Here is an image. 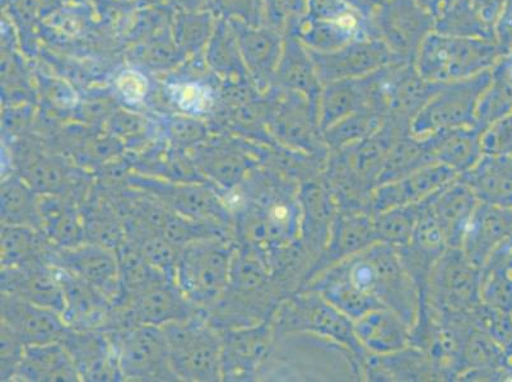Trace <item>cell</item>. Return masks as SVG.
<instances>
[{
	"label": "cell",
	"instance_id": "1",
	"mask_svg": "<svg viewBox=\"0 0 512 382\" xmlns=\"http://www.w3.org/2000/svg\"><path fill=\"white\" fill-rule=\"evenodd\" d=\"M339 264L358 290L394 311L413 330L421 312V291L394 246L376 242Z\"/></svg>",
	"mask_w": 512,
	"mask_h": 382
},
{
	"label": "cell",
	"instance_id": "2",
	"mask_svg": "<svg viewBox=\"0 0 512 382\" xmlns=\"http://www.w3.org/2000/svg\"><path fill=\"white\" fill-rule=\"evenodd\" d=\"M236 246L235 240L212 237L194 241L179 251L175 282L203 314L226 291Z\"/></svg>",
	"mask_w": 512,
	"mask_h": 382
},
{
	"label": "cell",
	"instance_id": "3",
	"mask_svg": "<svg viewBox=\"0 0 512 382\" xmlns=\"http://www.w3.org/2000/svg\"><path fill=\"white\" fill-rule=\"evenodd\" d=\"M172 371L179 381H222V334L197 315L162 326Z\"/></svg>",
	"mask_w": 512,
	"mask_h": 382
},
{
	"label": "cell",
	"instance_id": "4",
	"mask_svg": "<svg viewBox=\"0 0 512 382\" xmlns=\"http://www.w3.org/2000/svg\"><path fill=\"white\" fill-rule=\"evenodd\" d=\"M274 333H311L333 340L363 363L366 351L358 342L353 320L329 304L319 292L300 288L286 298L273 318ZM363 371V370H362Z\"/></svg>",
	"mask_w": 512,
	"mask_h": 382
},
{
	"label": "cell",
	"instance_id": "5",
	"mask_svg": "<svg viewBox=\"0 0 512 382\" xmlns=\"http://www.w3.org/2000/svg\"><path fill=\"white\" fill-rule=\"evenodd\" d=\"M127 185L144 191L189 220L234 231V213L228 206L226 195L212 184L180 183L132 171L127 177Z\"/></svg>",
	"mask_w": 512,
	"mask_h": 382
},
{
	"label": "cell",
	"instance_id": "6",
	"mask_svg": "<svg viewBox=\"0 0 512 382\" xmlns=\"http://www.w3.org/2000/svg\"><path fill=\"white\" fill-rule=\"evenodd\" d=\"M481 268L462 249L448 248L428 276L422 304L434 314H469L481 305Z\"/></svg>",
	"mask_w": 512,
	"mask_h": 382
},
{
	"label": "cell",
	"instance_id": "7",
	"mask_svg": "<svg viewBox=\"0 0 512 382\" xmlns=\"http://www.w3.org/2000/svg\"><path fill=\"white\" fill-rule=\"evenodd\" d=\"M109 334L125 381H179L162 326L137 325Z\"/></svg>",
	"mask_w": 512,
	"mask_h": 382
},
{
	"label": "cell",
	"instance_id": "8",
	"mask_svg": "<svg viewBox=\"0 0 512 382\" xmlns=\"http://www.w3.org/2000/svg\"><path fill=\"white\" fill-rule=\"evenodd\" d=\"M273 318L221 332L222 381H251L259 377L276 338Z\"/></svg>",
	"mask_w": 512,
	"mask_h": 382
},
{
	"label": "cell",
	"instance_id": "9",
	"mask_svg": "<svg viewBox=\"0 0 512 382\" xmlns=\"http://www.w3.org/2000/svg\"><path fill=\"white\" fill-rule=\"evenodd\" d=\"M114 305L127 311L134 325L164 326L204 315L171 278H162L133 295L121 296Z\"/></svg>",
	"mask_w": 512,
	"mask_h": 382
},
{
	"label": "cell",
	"instance_id": "10",
	"mask_svg": "<svg viewBox=\"0 0 512 382\" xmlns=\"http://www.w3.org/2000/svg\"><path fill=\"white\" fill-rule=\"evenodd\" d=\"M64 297L63 319L73 330L109 333L114 325V304L104 292L76 274L55 267Z\"/></svg>",
	"mask_w": 512,
	"mask_h": 382
},
{
	"label": "cell",
	"instance_id": "11",
	"mask_svg": "<svg viewBox=\"0 0 512 382\" xmlns=\"http://www.w3.org/2000/svg\"><path fill=\"white\" fill-rule=\"evenodd\" d=\"M376 242L379 239L375 231L374 213L367 209L339 208L330 228L327 245L311 268L306 282L323 270L370 248Z\"/></svg>",
	"mask_w": 512,
	"mask_h": 382
},
{
	"label": "cell",
	"instance_id": "12",
	"mask_svg": "<svg viewBox=\"0 0 512 382\" xmlns=\"http://www.w3.org/2000/svg\"><path fill=\"white\" fill-rule=\"evenodd\" d=\"M49 263L68 270L99 288L111 301L121 297L118 255L105 246L83 242L74 248H54Z\"/></svg>",
	"mask_w": 512,
	"mask_h": 382
},
{
	"label": "cell",
	"instance_id": "13",
	"mask_svg": "<svg viewBox=\"0 0 512 382\" xmlns=\"http://www.w3.org/2000/svg\"><path fill=\"white\" fill-rule=\"evenodd\" d=\"M189 152L204 179L225 195L239 188L251 172L265 163L263 153L232 144H200Z\"/></svg>",
	"mask_w": 512,
	"mask_h": 382
},
{
	"label": "cell",
	"instance_id": "14",
	"mask_svg": "<svg viewBox=\"0 0 512 382\" xmlns=\"http://www.w3.org/2000/svg\"><path fill=\"white\" fill-rule=\"evenodd\" d=\"M0 305L2 325L7 326L26 347L62 342L71 329L60 312L11 293L2 292Z\"/></svg>",
	"mask_w": 512,
	"mask_h": 382
},
{
	"label": "cell",
	"instance_id": "15",
	"mask_svg": "<svg viewBox=\"0 0 512 382\" xmlns=\"http://www.w3.org/2000/svg\"><path fill=\"white\" fill-rule=\"evenodd\" d=\"M459 176L440 162L432 163L402 179L376 186L370 195L369 211L375 214L422 203Z\"/></svg>",
	"mask_w": 512,
	"mask_h": 382
},
{
	"label": "cell",
	"instance_id": "16",
	"mask_svg": "<svg viewBox=\"0 0 512 382\" xmlns=\"http://www.w3.org/2000/svg\"><path fill=\"white\" fill-rule=\"evenodd\" d=\"M60 343L72 357L81 381H125L109 333L69 329Z\"/></svg>",
	"mask_w": 512,
	"mask_h": 382
},
{
	"label": "cell",
	"instance_id": "17",
	"mask_svg": "<svg viewBox=\"0 0 512 382\" xmlns=\"http://www.w3.org/2000/svg\"><path fill=\"white\" fill-rule=\"evenodd\" d=\"M299 198L302 211L301 241L316 262L327 245L330 228L339 209L338 203L323 174L301 183Z\"/></svg>",
	"mask_w": 512,
	"mask_h": 382
},
{
	"label": "cell",
	"instance_id": "18",
	"mask_svg": "<svg viewBox=\"0 0 512 382\" xmlns=\"http://www.w3.org/2000/svg\"><path fill=\"white\" fill-rule=\"evenodd\" d=\"M39 230L58 249L86 242L81 203L64 195L39 194Z\"/></svg>",
	"mask_w": 512,
	"mask_h": 382
},
{
	"label": "cell",
	"instance_id": "19",
	"mask_svg": "<svg viewBox=\"0 0 512 382\" xmlns=\"http://www.w3.org/2000/svg\"><path fill=\"white\" fill-rule=\"evenodd\" d=\"M2 292L49 307L60 314L64 309L57 270L48 262H37L15 269L2 268Z\"/></svg>",
	"mask_w": 512,
	"mask_h": 382
},
{
	"label": "cell",
	"instance_id": "20",
	"mask_svg": "<svg viewBox=\"0 0 512 382\" xmlns=\"http://www.w3.org/2000/svg\"><path fill=\"white\" fill-rule=\"evenodd\" d=\"M479 202L474 190L460 177L432 195V211L449 248L462 249L465 230Z\"/></svg>",
	"mask_w": 512,
	"mask_h": 382
},
{
	"label": "cell",
	"instance_id": "21",
	"mask_svg": "<svg viewBox=\"0 0 512 382\" xmlns=\"http://www.w3.org/2000/svg\"><path fill=\"white\" fill-rule=\"evenodd\" d=\"M358 342L375 356L398 353L412 346V330L394 311L380 307L353 321Z\"/></svg>",
	"mask_w": 512,
	"mask_h": 382
},
{
	"label": "cell",
	"instance_id": "22",
	"mask_svg": "<svg viewBox=\"0 0 512 382\" xmlns=\"http://www.w3.org/2000/svg\"><path fill=\"white\" fill-rule=\"evenodd\" d=\"M13 380L78 382L81 377L67 349L58 342L25 347Z\"/></svg>",
	"mask_w": 512,
	"mask_h": 382
},
{
	"label": "cell",
	"instance_id": "23",
	"mask_svg": "<svg viewBox=\"0 0 512 382\" xmlns=\"http://www.w3.org/2000/svg\"><path fill=\"white\" fill-rule=\"evenodd\" d=\"M510 225L509 214L504 209L479 202L462 242V250L470 262L482 268L490 259L497 242L509 231Z\"/></svg>",
	"mask_w": 512,
	"mask_h": 382
},
{
	"label": "cell",
	"instance_id": "24",
	"mask_svg": "<svg viewBox=\"0 0 512 382\" xmlns=\"http://www.w3.org/2000/svg\"><path fill=\"white\" fill-rule=\"evenodd\" d=\"M132 171L157 179L180 181V183H208L200 174L190 155L183 149L172 147L148 148L128 158ZM211 184V183H209Z\"/></svg>",
	"mask_w": 512,
	"mask_h": 382
},
{
	"label": "cell",
	"instance_id": "25",
	"mask_svg": "<svg viewBox=\"0 0 512 382\" xmlns=\"http://www.w3.org/2000/svg\"><path fill=\"white\" fill-rule=\"evenodd\" d=\"M85 222L86 242L118 250L127 239L125 228L114 204L101 189L93 185L91 193L81 204Z\"/></svg>",
	"mask_w": 512,
	"mask_h": 382
},
{
	"label": "cell",
	"instance_id": "26",
	"mask_svg": "<svg viewBox=\"0 0 512 382\" xmlns=\"http://www.w3.org/2000/svg\"><path fill=\"white\" fill-rule=\"evenodd\" d=\"M55 246L31 226L2 225V268L15 269L37 262H48Z\"/></svg>",
	"mask_w": 512,
	"mask_h": 382
},
{
	"label": "cell",
	"instance_id": "27",
	"mask_svg": "<svg viewBox=\"0 0 512 382\" xmlns=\"http://www.w3.org/2000/svg\"><path fill=\"white\" fill-rule=\"evenodd\" d=\"M37 202L39 193H36L21 175L13 171L3 176L0 195L2 225L31 226L39 230Z\"/></svg>",
	"mask_w": 512,
	"mask_h": 382
},
{
	"label": "cell",
	"instance_id": "28",
	"mask_svg": "<svg viewBox=\"0 0 512 382\" xmlns=\"http://www.w3.org/2000/svg\"><path fill=\"white\" fill-rule=\"evenodd\" d=\"M116 255L119 262L121 296L133 295L162 278H170L153 268L132 240L125 239L116 250Z\"/></svg>",
	"mask_w": 512,
	"mask_h": 382
},
{
	"label": "cell",
	"instance_id": "29",
	"mask_svg": "<svg viewBox=\"0 0 512 382\" xmlns=\"http://www.w3.org/2000/svg\"><path fill=\"white\" fill-rule=\"evenodd\" d=\"M421 208L422 203H418L375 213L374 225L379 242L392 245L395 249H403L411 244Z\"/></svg>",
	"mask_w": 512,
	"mask_h": 382
},
{
	"label": "cell",
	"instance_id": "30",
	"mask_svg": "<svg viewBox=\"0 0 512 382\" xmlns=\"http://www.w3.org/2000/svg\"><path fill=\"white\" fill-rule=\"evenodd\" d=\"M436 163L434 153H432L431 144L402 143L393 146L386 157L383 171L377 180V185L390 183L402 179L423 169L428 165Z\"/></svg>",
	"mask_w": 512,
	"mask_h": 382
},
{
	"label": "cell",
	"instance_id": "31",
	"mask_svg": "<svg viewBox=\"0 0 512 382\" xmlns=\"http://www.w3.org/2000/svg\"><path fill=\"white\" fill-rule=\"evenodd\" d=\"M431 149L436 162L450 167L459 175L467 174L474 169L479 163L482 152L476 139L468 134L449 135L431 143Z\"/></svg>",
	"mask_w": 512,
	"mask_h": 382
},
{
	"label": "cell",
	"instance_id": "32",
	"mask_svg": "<svg viewBox=\"0 0 512 382\" xmlns=\"http://www.w3.org/2000/svg\"><path fill=\"white\" fill-rule=\"evenodd\" d=\"M165 137L170 146L179 149H193L206 141V125L190 116H172L165 123Z\"/></svg>",
	"mask_w": 512,
	"mask_h": 382
},
{
	"label": "cell",
	"instance_id": "33",
	"mask_svg": "<svg viewBox=\"0 0 512 382\" xmlns=\"http://www.w3.org/2000/svg\"><path fill=\"white\" fill-rule=\"evenodd\" d=\"M110 132L124 148L133 149L138 153L139 148H143L142 141L148 135L147 121L137 115L118 114L110 120Z\"/></svg>",
	"mask_w": 512,
	"mask_h": 382
},
{
	"label": "cell",
	"instance_id": "34",
	"mask_svg": "<svg viewBox=\"0 0 512 382\" xmlns=\"http://www.w3.org/2000/svg\"><path fill=\"white\" fill-rule=\"evenodd\" d=\"M25 347L7 326L2 325V381L13 380Z\"/></svg>",
	"mask_w": 512,
	"mask_h": 382
},
{
	"label": "cell",
	"instance_id": "35",
	"mask_svg": "<svg viewBox=\"0 0 512 382\" xmlns=\"http://www.w3.org/2000/svg\"><path fill=\"white\" fill-rule=\"evenodd\" d=\"M176 104L180 106L185 113L192 115H202L209 110L212 105L206 91L199 90L197 87H185L175 95Z\"/></svg>",
	"mask_w": 512,
	"mask_h": 382
}]
</instances>
